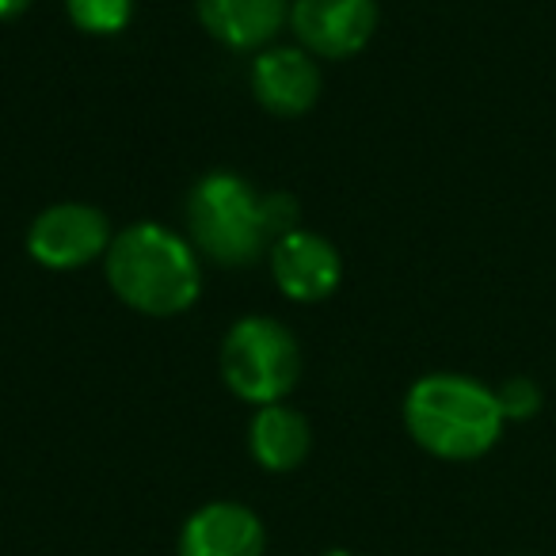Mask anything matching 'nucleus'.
<instances>
[{
    "label": "nucleus",
    "instance_id": "20e7f679",
    "mask_svg": "<svg viewBox=\"0 0 556 556\" xmlns=\"http://www.w3.org/2000/svg\"><path fill=\"white\" fill-rule=\"evenodd\" d=\"M222 381L237 401L252 408L282 404L302 381V348L294 332L275 317H240L222 340Z\"/></svg>",
    "mask_w": 556,
    "mask_h": 556
},
{
    "label": "nucleus",
    "instance_id": "9b49d317",
    "mask_svg": "<svg viewBox=\"0 0 556 556\" xmlns=\"http://www.w3.org/2000/svg\"><path fill=\"white\" fill-rule=\"evenodd\" d=\"M309 450H313V431L302 412L290 408L287 401L255 408L252 424H248V454H252V462L260 469L294 472L309 457Z\"/></svg>",
    "mask_w": 556,
    "mask_h": 556
},
{
    "label": "nucleus",
    "instance_id": "1a4fd4ad",
    "mask_svg": "<svg viewBox=\"0 0 556 556\" xmlns=\"http://www.w3.org/2000/svg\"><path fill=\"white\" fill-rule=\"evenodd\" d=\"M267 530L252 507L214 500L199 507L179 530V556H263Z\"/></svg>",
    "mask_w": 556,
    "mask_h": 556
},
{
    "label": "nucleus",
    "instance_id": "4468645a",
    "mask_svg": "<svg viewBox=\"0 0 556 556\" xmlns=\"http://www.w3.org/2000/svg\"><path fill=\"white\" fill-rule=\"evenodd\" d=\"M35 0H0V20H16L31 9Z\"/></svg>",
    "mask_w": 556,
    "mask_h": 556
},
{
    "label": "nucleus",
    "instance_id": "ddd939ff",
    "mask_svg": "<svg viewBox=\"0 0 556 556\" xmlns=\"http://www.w3.org/2000/svg\"><path fill=\"white\" fill-rule=\"evenodd\" d=\"M495 396H500V408L507 424L510 419L538 416V408H541V389H538V381H530V378H507L495 389Z\"/></svg>",
    "mask_w": 556,
    "mask_h": 556
},
{
    "label": "nucleus",
    "instance_id": "f257e3e1",
    "mask_svg": "<svg viewBox=\"0 0 556 556\" xmlns=\"http://www.w3.org/2000/svg\"><path fill=\"white\" fill-rule=\"evenodd\" d=\"M108 287L141 317H179L202 294V255L187 237L161 222H138L115 232L103 255Z\"/></svg>",
    "mask_w": 556,
    "mask_h": 556
},
{
    "label": "nucleus",
    "instance_id": "6e6552de",
    "mask_svg": "<svg viewBox=\"0 0 556 556\" xmlns=\"http://www.w3.org/2000/svg\"><path fill=\"white\" fill-rule=\"evenodd\" d=\"M252 96L263 111L278 118H302L317 108L320 88V65L309 50L302 47H267L252 58Z\"/></svg>",
    "mask_w": 556,
    "mask_h": 556
},
{
    "label": "nucleus",
    "instance_id": "9d476101",
    "mask_svg": "<svg viewBox=\"0 0 556 556\" xmlns=\"http://www.w3.org/2000/svg\"><path fill=\"white\" fill-rule=\"evenodd\" d=\"M294 0H194L202 31L225 50H267L290 24Z\"/></svg>",
    "mask_w": 556,
    "mask_h": 556
},
{
    "label": "nucleus",
    "instance_id": "7ed1b4c3",
    "mask_svg": "<svg viewBox=\"0 0 556 556\" xmlns=\"http://www.w3.org/2000/svg\"><path fill=\"white\" fill-rule=\"evenodd\" d=\"M503 408L495 389L465 374H427L404 396L412 442L439 462H477L500 442Z\"/></svg>",
    "mask_w": 556,
    "mask_h": 556
},
{
    "label": "nucleus",
    "instance_id": "f8f14e48",
    "mask_svg": "<svg viewBox=\"0 0 556 556\" xmlns=\"http://www.w3.org/2000/svg\"><path fill=\"white\" fill-rule=\"evenodd\" d=\"M65 16L77 31L108 39V35H123L130 27L134 0H65Z\"/></svg>",
    "mask_w": 556,
    "mask_h": 556
},
{
    "label": "nucleus",
    "instance_id": "0eeeda50",
    "mask_svg": "<svg viewBox=\"0 0 556 556\" xmlns=\"http://www.w3.org/2000/svg\"><path fill=\"white\" fill-rule=\"evenodd\" d=\"M270 278L282 298L317 305L343 282V255L328 237L313 229H290L270 244Z\"/></svg>",
    "mask_w": 556,
    "mask_h": 556
},
{
    "label": "nucleus",
    "instance_id": "39448f33",
    "mask_svg": "<svg viewBox=\"0 0 556 556\" xmlns=\"http://www.w3.org/2000/svg\"><path fill=\"white\" fill-rule=\"evenodd\" d=\"M115 240L111 217L92 202H54L27 225V255L47 270H77L103 260Z\"/></svg>",
    "mask_w": 556,
    "mask_h": 556
},
{
    "label": "nucleus",
    "instance_id": "423d86ee",
    "mask_svg": "<svg viewBox=\"0 0 556 556\" xmlns=\"http://www.w3.org/2000/svg\"><path fill=\"white\" fill-rule=\"evenodd\" d=\"M290 27L313 58L348 62L370 47L378 31V0H294Z\"/></svg>",
    "mask_w": 556,
    "mask_h": 556
},
{
    "label": "nucleus",
    "instance_id": "f03ea898",
    "mask_svg": "<svg viewBox=\"0 0 556 556\" xmlns=\"http://www.w3.org/2000/svg\"><path fill=\"white\" fill-rule=\"evenodd\" d=\"M298 229L290 194H260L237 172H210L187 194V232L199 255L225 267L255 263L282 232Z\"/></svg>",
    "mask_w": 556,
    "mask_h": 556
},
{
    "label": "nucleus",
    "instance_id": "2eb2a0df",
    "mask_svg": "<svg viewBox=\"0 0 556 556\" xmlns=\"http://www.w3.org/2000/svg\"><path fill=\"white\" fill-rule=\"evenodd\" d=\"M320 556H355V553H348V548H328V553H320Z\"/></svg>",
    "mask_w": 556,
    "mask_h": 556
}]
</instances>
